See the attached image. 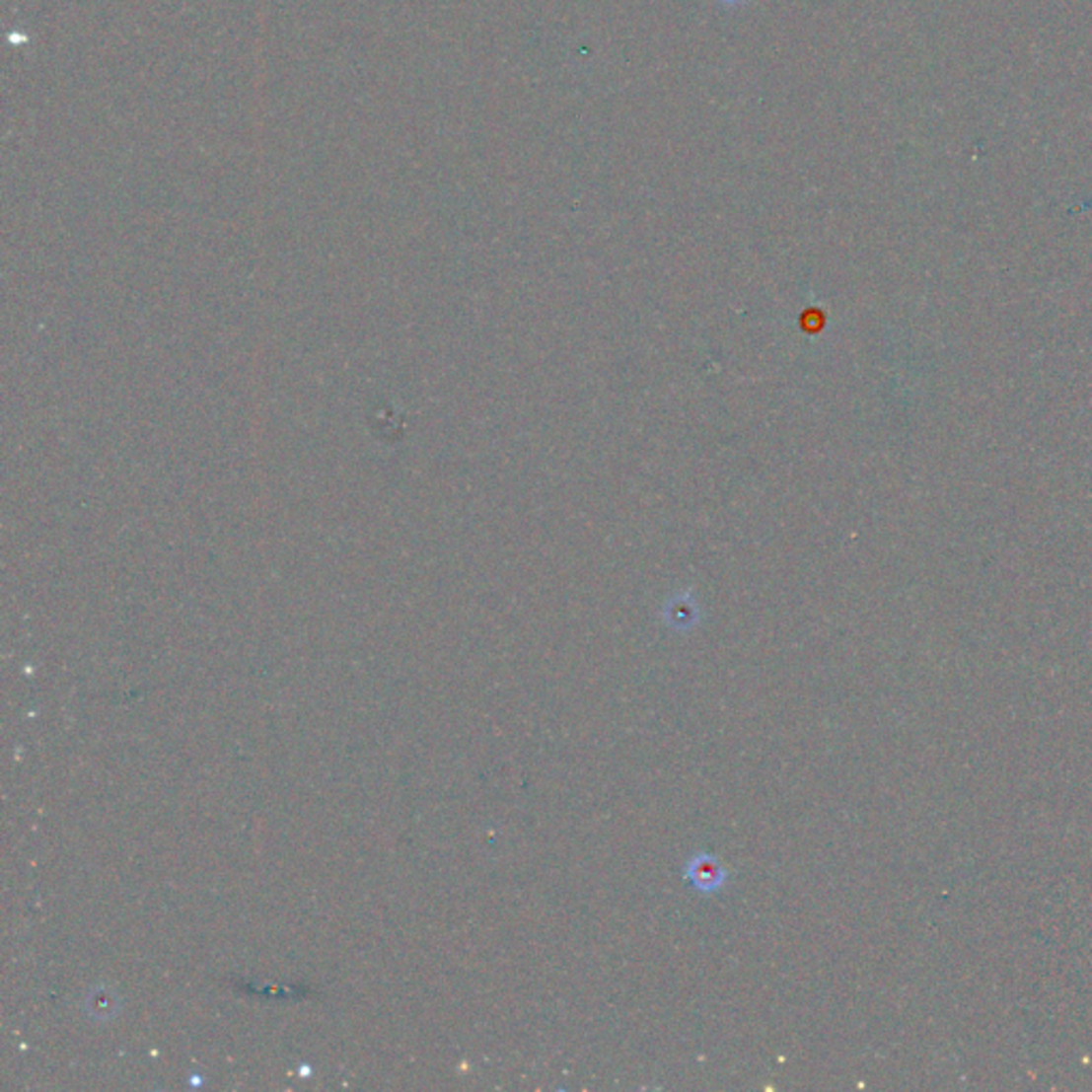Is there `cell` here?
<instances>
[{
    "label": "cell",
    "mask_w": 1092,
    "mask_h": 1092,
    "mask_svg": "<svg viewBox=\"0 0 1092 1092\" xmlns=\"http://www.w3.org/2000/svg\"><path fill=\"white\" fill-rule=\"evenodd\" d=\"M683 881L702 897H715L728 886L730 871L715 853L693 851L683 864Z\"/></svg>",
    "instance_id": "1"
},
{
    "label": "cell",
    "mask_w": 1092,
    "mask_h": 1092,
    "mask_svg": "<svg viewBox=\"0 0 1092 1092\" xmlns=\"http://www.w3.org/2000/svg\"><path fill=\"white\" fill-rule=\"evenodd\" d=\"M723 3H741V0H723Z\"/></svg>",
    "instance_id": "2"
}]
</instances>
